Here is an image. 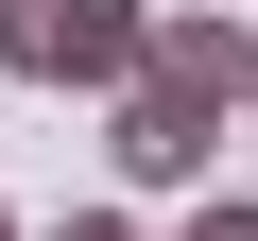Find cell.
Returning <instances> with one entry per match:
<instances>
[{
    "label": "cell",
    "mask_w": 258,
    "mask_h": 241,
    "mask_svg": "<svg viewBox=\"0 0 258 241\" xmlns=\"http://www.w3.org/2000/svg\"><path fill=\"white\" fill-rule=\"evenodd\" d=\"M0 69L18 86H138L155 69V0H0Z\"/></svg>",
    "instance_id": "obj_1"
},
{
    "label": "cell",
    "mask_w": 258,
    "mask_h": 241,
    "mask_svg": "<svg viewBox=\"0 0 258 241\" xmlns=\"http://www.w3.org/2000/svg\"><path fill=\"white\" fill-rule=\"evenodd\" d=\"M224 86H172V69H138L103 103V155H120V190H207V138H224Z\"/></svg>",
    "instance_id": "obj_2"
},
{
    "label": "cell",
    "mask_w": 258,
    "mask_h": 241,
    "mask_svg": "<svg viewBox=\"0 0 258 241\" xmlns=\"http://www.w3.org/2000/svg\"><path fill=\"white\" fill-rule=\"evenodd\" d=\"M155 69H172V86H224V103H241V86H258V35L224 18V0H155Z\"/></svg>",
    "instance_id": "obj_3"
},
{
    "label": "cell",
    "mask_w": 258,
    "mask_h": 241,
    "mask_svg": "<svg viewBox=\"0 0 258 241\" xmlns=\"http://www.w3.org/2000/svg\"><path fill=\"white\" fill-rule=\"evenodd\" d=\"M172 241H258V207H241V190H224V207H189V224H172Z\"/></svg>",
    "instance_id": "obj_4"
},
{
    "label": "cell",
    "mask_w": 258,
    "mask_h": 241,
    "mask_svg": "<svg viewBox=\"0 0 258 241\" xmlns=\"http://www.w3.org/2000/svg\"><path fill=\"white\" fill-rule=\"evenodd\" d=\"M52 241H138V224H120V207H69V224H52Z\"/></svg>",
    "instance_id": "obj_5"
},
{
    "label": "cell",
    "mask_w": 258,
    "mask_h": 241,
    "mask_svg": "<svg viewBox=\"0 0 258 241\" xmlns=\"http://www.w3.org/2000/svg\"><path fill=\"white\" fill-rule=\"evenodd\" d=\"M0 241H18V207H0Z\"/></svg>",
    "instance_id": "obj_6"
},
{
    "label": "cell",
    "mask_w": 258,
    "mask_h": 241,
    "mask_svg": "<svg viewBox=\"0 0 258 241\" xmlns=\"http://www.w3.org/2000/svg\"><path fill=\"white\" fill-rule=\"evenodd\" d=\"M241 120H258V86H241Z\"/></svg>",
    "instance_id": "obj_7"
}]
</instances>
